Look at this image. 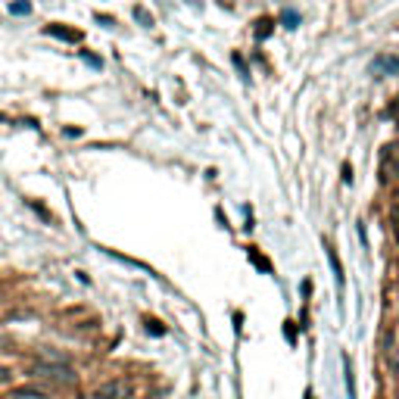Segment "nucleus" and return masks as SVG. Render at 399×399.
Here are the masks:
<instances>
[{"label":"nucleus","instance_id":"obj_4","mask_svg":"<svg viewBox=\"0 0 399 399\" xmlns=\"http://www.w3.org/2000/svg\"><path fill=\"white\" fill-rule=\"evenodd\" d=\"M384 175L387 178H396L399 175V141L384 147Z\"/></svg>","mask_w":399,"mask_h":399},{"label":"nucleus","instance_id":"obj_7","mask_svg":"<svg viewBox=\"0 0 399 399\" xmlns=\"http://www.w3.org/2000/svg\"><path fill=\"white\" fill-rule=\"evenodd\" d=\"M10 13H16V16H28V13H31V3H28V0H19V3L10 6Z\"/></svg>","mask_w":399,"mask_h":399},{"label":"nucleus","instance_id":"obj_1","mask_svg":"<svg viewBox=\"0 0 399 399\" xmlns=\"http://www.w3.org/2000/svg\"><path fill=\"white\" fill-rule=\"evenodd\" d=\"M131 396H134V380H128V377L103 380L97 390L88 393V399H131Z\"/></svg>","mask_w":399,"mask_h":399},{"label":"nucleus","instance_id":"obj_8","mask_svg":"<svg viewBox=\"0 0 399 399\" xmlns=\"http://www.w3.org/2000/svg\"><path fill=\"white\" fill-rule=\"evenodd\" d=\"M296 22H300V13H296V10H284V25H287V28H293Z\"/></svg>","mask_w":399,"mask_h":399},{"label":"nucleus","instance_id":"obj_2","mask_svg":"<svg viewBox=\"0 0 399 399\" xmlns=\"http://www.w3.org/2000/svg\"><path fill=\"white\" fill-rule=\"evenodd\" d=\"M35 375L44 380H56V384H75V375L66 365H50V362H38L35 365Z\"/></svg>","mask_w":399,"mask_h":399},{"label":"nucleus","instance_id":"obj_10","mask_svg":"<svg viewBox=\"0 0 399 399\" xmlns=\"http://www.w3.org/2000/svg\"><path fill=\"white\" fill-rule=\"evenodd\" d=\"M84 63H91L94 69H100V66H103V59H100V56H94V53H84Z\"/></svg>","mask_w":399,"mask_h":399},{"label":"nucleus","instance_id":"obj_3","mask_svg":"<svg viewBox=\"0 0 399 399\" xmlns=\"http://www.w3.org/2000/svg\"><path fill=\"white\" fill-rule=\"evenodd\" d=\"M371 75H399V56L396 53H380L371 59Z\"/></svg>","mask_w":399,"mask_h":399},{"label":"nucleus","instance_id":"obj_6","mask_svg":"<svg viewBox=\"0 0 399 399\" xmlns=\"http://www.w3.org/2000/svg\"><path fill=\"white\" fill-rule=\"evenodd\" d=\"M50 35H53V38H63V41H78L81 35H78V31H72V28H63V25H50Z\"/></svg>","mask_w":399,"mask_h":399},{"label":"nucleus","instance_id":"obj_5","mask_svg":"<svg viewBox=\"0 0 399 399\" xmlns=\"http://www.w3.org/2000/svg\"><path fill=\"white\" fill-rule=\"evenodd\" d=\"M10 399H47V390H41V387H16Z\"/></svg>","mask_w":399,"mask_h":399},{"label":"nucleus","instance_id":"obj_9","mask_svg":"<svg viewBox=\"0 0 399 399\" xmlns=\"http://www.w3.org/2000/svg\"><path fill=\"white\" fill-rule=\"evenodd\" d=\"M10 380H13V371L6 368V365H0V387H3V384H10Z\"/></svg>","mask_w":399,"mask_h":399},{"label":"nucleus","instance_id":"obj_11","mask_svg":"<svg viewBox=\"0 0 399 399\" xmlns=\"http://www.w3.org/2000/svg\"><path fill=\"white\" fill-rule=\"evenodd\" d=\"M393 225H396V237H399V209H393Z\"/></svg>","mask_w":399,"mask_h":399}]
</instances>
